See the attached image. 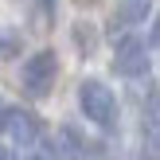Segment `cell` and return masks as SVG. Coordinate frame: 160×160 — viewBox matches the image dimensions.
<instances>
[{"label": "cell", "mask_w": 160, "mask_h": 160, "mask_svg": "<svg viewBox=\"0 0 160 160\" xmlns=\"http://www.w3.org/2000/svg\"><path fill=\"white\" fill-rule=\"evenodd\" d=\"M78 106H82V113L90 117L94 125H102V129H109V125L117 121V98L98 78H86V82L78 86Z\"/></svg>", "instance_id": "6da1fadb"}, {"label": "cell", "mask_w": 160, "mask_h": 160, "mask_svg": "<svg viewBox=\"0 0 160 160\" xmlns=\"http://www.w3.org/2000/svg\"><path fill=\"white\" fill-rule=\"evenodd\" d=\"M55 78H59V59H55V51H35L23 62V70H20V86L31 98H47L51 86H55Z\"/></svg>", "instance_id": "7a4b0ae2"}, {"label": "cell", "mask_w": 160, "mask_h": 160, "mask_svg": "<svg viewBox=\"0 0 160 160\" xmlns=\"http://www.w3.org/2000/svg\"><path fill=\"white\" fill-rule=\"evenodd\" d=\"M113 70L121 78H145L148 74V47L137 35H125L113 51Z\"/></svg>", "instance_id": "3957f363"}, {"label": "cell", "mask_w": 160, "mask_h": 160, "mask_svg": "<svg viewBox=\"0 0 160 160\" xmlns=\"http://www.w3.org/2000/svg\"><path fill=\"white\" fill-rule=\"evenodd\" d=\"M4 133L12 137V145L31 148L39 141V133H43V125H39V117L28 113V109H8V113H4Z\"/></svg>", "instance_id": "277c9868"}, {"label": "cell", "mask_w": 160, "mask_h": 160, "mask_svg": "<svg viewBox=\"0 0 160 160\" xmlns=\"http://www.w3.org/2000/svg\"><path fill=\"white\" fill-rule=\"evenodd\" d=\"M148 20V0H117L113 8V28H133V23Z\"/></svg>", "instance_id": "5b68a950"}, {"label": "cell", "mask_w": 160, "mask_h": 160, "mask_svg": "<svg viewBox=\"0 0 160 160\" xmlns=\"http://www.w3.org/2000/svg\"><path fill=\"white\" fill-rule=\"evenodd\" d=\"M82 148H86V141H82V133L78 129H59V137H55V152H59L62 160H78L82 156Z\"/></svg>", "instance_id": "8992f818"}, {"label": "cell", "mask_w": 160, "mask_h": 160, "mask_svg": "<svg viewBox=\"0 0 160 160\" xmlns=\"http://www.w3.org/2000/svg\"><path fill=\"white\" fill-rule=\"evenodd\" d=\"M70 39H74V47L82 55H94V47H98V28H94V23H74V28H70Z\"/></svg>", "instance_id": "52a82bcc"}, {"label": "cell", "mask_w": 160, "mask_h": 160, "mask_svg": "<svg viewBox=\"0 0 160 160\" xmlns=\"http://www.w3.org/2000/svg\"><path fill=\"white\" fill-rule=\"evenodd\" d=\"M148 43L160 47V16H156V23H152V35H148Z\"/></svg>", "instance_id": "ba28073f"}, {"label": "cell", "mask_w": 160, "mask_h": 160, "mask_svg": "<svg viewBox=\"0 0 160 160\" xmlns=\"http://www.w3.org/2000/svg\"><path fill=\"white\" fill-rule=\"evenodd\" d=\"M39 12H43V16H51V12H55V0H39Z\"/></svg>", "instance_id": "9c48e42d"}, {"label": "cell", "mask_w": 160, "mask_h": 160, "mask_svg": "<svg viewBox=\"0 0 160 160\" xmlns=\"http://www.w3.org/2000/svg\"><path fill=\"white\" fill-rule=\"evenodd\" d=\"M0 133H4V109H0Z\"/></svg>", "instance_id": "30bf717a"}, {"label": "cell", "mask_w": 160, "mask_h": 160, "mask_svg": "<svg viewBox=\"0 0 160 160\" xmlns=\"http://www.w3.org/2000/svg\"><path fill=\"white\" fill-rule=\"evenodd\" d=\"M78 4H94V0H78Z\"/></svg>", "instance_id": "8fae6325"}]
</instances>
